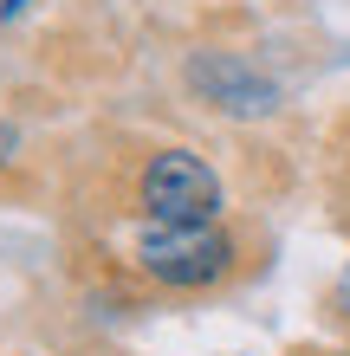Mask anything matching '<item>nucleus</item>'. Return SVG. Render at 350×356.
Returning <instances> with one entry per match:
<instances>
[{
	"label": "nucleus",
	"instance_id": "obj_1",
	"mask_svg": "<svg viewBox=\"0 0 350 356\" xmlns=\"http://www.w3.org/2000/svg\"><path fill=\"white\" fill-rule=\"evenodd\" d=\"M136 266L150 279H162V285H182V291L214 285V279L234 272V240L214 220H189V227H162L156 220V234H143V246H136Z\"/></svg>",
	"mask_w": 350,
	"mask_h": 356
},
{
	"label": "nucleus",
	"instance_id": "obj_2",
	"mask_svg": "<svg viewBox=\"0 0 350 356\" xmlns=\"http://www.w3.org/2000/svg\"><path fill=\"white\" fill-rule=\"evenodd\" d=\"M143 207L162 227H189V220H214L221 207V181L195 149H162L143 169Z\"/></svg>",
	"mask_w": 350,
	"mask_h": 356
},
{
	"label": "nucleus",
	"instance_id": "obj_3",
	"mask_svg": "<svg viewBox=\"0 0 350 356\" xmlns=\"http://www.w3.org/2000/svg\"><path fill=\"white\" fill-rule=\"evenodd\" d=\"M189 78L201 91H208L221 111H240V117H253V111H273V85L266 78H253L240 65V58H221V52H208V58H195L189 65Z\"/></svg>",
	"mask_w": 350,
	"mask_h": 356
},
{
	"label": "nucleus",
	"instance_id": "obj_4",
	"mask_svg": "<svg viewBox=\"0 0 350 356\" xmlns=\"http://www.w3.org/2000/svg\"><path fill=\"white\" fill-rule=\"evenodd\" d=\"M19 7H26V0H0V13H19Z\"/></svg>",
	"mask_w": 350,
	"mask_h": 356
}]
</instances>
